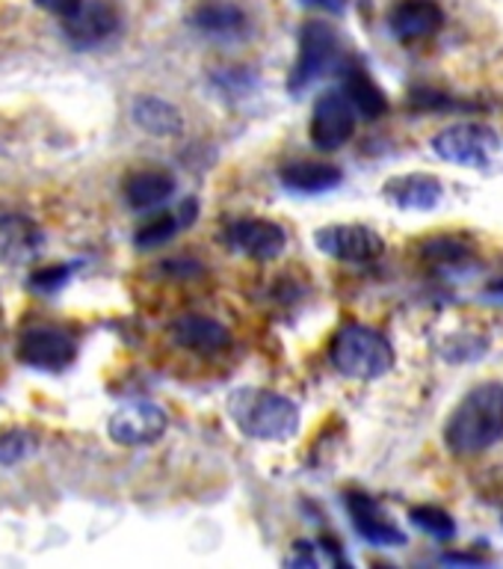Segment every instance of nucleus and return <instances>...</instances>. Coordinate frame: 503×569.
Returning <instances> with one entry per match:
<instances>
[{"label": "nucleus", "instance_id": "1", "mask_svg": "<svg viewBox=\"0 0 503 569\" xmlns=\"http://www.w3.org/2000/svg\"><path fill=\"white\" fill-rule=\"evenodd\" d=\"M503 439V382H480L444 425V445L456 457H477Z\"/></svg>", "mask_w": 503, "mask_h": 569}, {"label": "nucleus", "instance_id": "2", "mask_svg": "<svg viewBox=\"0 0 503 569\" xmlns=\"http://www.w3.org/2000/svg\"><path fill=\"white\" fill-rule=\"evenodd\" d=\"M229 416L258 442H284L300 430V407L273 389H238L229 398Z\"/></svg>", "mask_w": 503, "mask_h": 569}, {"label": "nucleus", "instance_id": "3", "mask_svg": "<svg viewBox=\"0 0 503 569\" xmlns=\"http://www.w3.org/2000/svg\"><path fill=\"white\" fill-rule=\"evenodd\" d=\"M329 362L350 380H380L394 368V347L380 329L368 323H344L332 338Z\"/></svg>", "mask_w": 503, "mask_h": 569}, {"label": "nucleus", "instance_id": "4", "mask_svg": "<svg viewBox=\"0 0 503 569\" xmlns=\"http://www.w3.org/2000/svg\"><path fill=\"white\" fill-rule=\"evenodd\" d=\"M338 53H341V39L335 30L323 21H309L300 33V53H296L291 78H288V89L302 92L305 87H311L335 66Z\"/></svg>", "mask_w": 503, "mask_h": 569}, {"label": "nucleus", "instance_id": "5", "mask_svg": "<svg viewBox=\"0 0 503 569\" xmlns=\"http://www.w3.org/2000/svg\"><path fill=\"white\" fill-rule=\"evenodd\" d=\"M495 149L497 133L486 124H451L433 137V151L439 158L471 169H486L495 158Z\"/></svg>", "mask_w": 503, "mask_h": 569}, {"label": "nucleus", "instance_id": "6", "mask_svg": "<svg viewBox=\"0 0 503 569\" xmlns=\"http://www.w3.org/2000/svg\"><path fill=\"white\" fill-rule=\"evenodd\" d=\"M320 252H326L329 258L346 261V264H368L385 252V240L368 226L359 222H338V226H323L314 234Z\"/></svg>", "mask_w": 503, "mask_h": 569}, {"label": "nucleus", "instance_id": "7", "mask_svg": "<svg viewBox=\"0 0 503 569\" xmlns=\"http://www.w3.org/2000/svg\"><path fill=\"white\" fill-rule=\"evenodd\" d=\"M355 119H359V113L346 101L344 92H326V96H320L309 124L311 142L320 151L341 149L344 142L353 140Z\"/></svg>", "mask_w": 503, "mask_h": 569}, {"label": "nucleus", "instance_id": "8", "mask_svg": "<svg viewBox=\"0 0 503 569\" xmlns=\"http://www.w3.org/2000/svg\"><path fill=\"white\" fill-rule=\"evenodd\" d=\"M169 418L167 412L154 403H145V400H137V403H128V407H119L107 421V433L115 445H124V448H140V445L158 442L160 436L167 433Z\"/></svg>", "mask_w": 503, "mask_h": 569}, {"label": "nucleus", "instance_id": "9", "mask_svg": "<svg viewBox=\"0 0 503 569\" xmlns=\"http://www.w3.org/2000/svg\"><path fill=\"white\" fill-rule=\"evenodd\" d=\"M74 338L57 327H33L27 329L21 341H18V356L21 362L39 371H66L74 362Z\"/></svg>", "mask_w": 503, "mask_h": 569}, {"label": "nucleus", "instance_id": "10", "mask_svg": "<svg viewBox=\"0 0 503 569\" xmlns=\"http://www.w3.org/2000/svg\"><path fill=\"white\" fill-rule=\"evenodd\" d=\"M119 30V16L107 0H80L71 16L62 18V33L78 48H95Z\"/></svg>", "mask_w": 503, "mask_h": 569}, {"label": "nucleus", "instance_id": "11", "mask_svg": "<svg viewBox=\"0 0 503 569\" xmlns=\"http://www.w3.org/2000/svg\"><path fill=\"white\" fill-rule=\"evenodd\" d=\"M346 507H350L355 531H359L362 540H368L371 546H380V549L406 546V533H403V528L382 510V505L376 498L364 496V492H350V496H346Z\"/></svg>", "mask_w": 503, "mask_h": 569}, {"label": "nucleus", "instance_id": "12", "mask_svg": "<svg viewBox=\"0 0 503 569\" xmlns=\"http://www.w3.org/2000/svg\"><path fill=\"white\" fill-rule=\"evenodd\" d=\"M225 243L238 256L255 258V261H273L284 252L288 234L282 226L270 220H238L225 229Z\"/></svg>", "mask_w": 503, "mask_h": 569}, {"label": "nucleus", "instance_id": "13", "mask_svg": "<svg viewBox=\"0 0 503 569\" xmlns=\"http://www.w3.org/2000/svg\"><path fill=\"white\" fill-rule=\"evenodd\" d=\"M44 243L42 229L24 213H0V264H30Z\"/></svg>", "mask_w": 503, "mask_h": 569}, {"label": "nucleus", "instance_id": "14", "mask_svg": "<svg viewBox=\"0 0 503 569\" xmlns=\"http://www.w3.org/2000/svg\"><path fill=\"white\" fill-rule=\"evenodd\" d=\"M444 24V12L435 0H400L391 9L389 27L400 42H424Z\"/></svg>", "mask_w": 503, "mask_h": 569}, {"label": "nucleus", "instance_id": "15", "mask_svg": "<svg viewBox=\"0 0 503 569\" xmlns=\"http://www.w3.org/2000/svg\"><path fill=\"white\" fill-rule=\"evenodd\" d=\"M382 196L400 211H433L442 202L444 184L435 176L426 172H409V176H394L385 181Z\"/></svg>", "mask_w": 503, "mask_h": 569}, {"label": "nucleus", "instance_id": "16", "mask_svg": "<svg viewBox=\"0 0 503 569\" xmlns=\"http://www.w3.org/2000/svg\"><path fill=\"white\" fill-rule=\"evenodd\" d=\"M172 338L190 353H222L231 347L229 327H222L220 320L204 318V315H184L172 323Z\"/></svg>", "mask_w": 503, "mask_h": 569}, {"label": "nucleus", "instance_id": "17", "mask_svg": "<svg viewBox=\"0 0 503 569\" xmlns=\"http://www.w3.org/2000/svg\"><path fill=\"white\" fill-rule=\"evenodd\" d=\"M279 181L293 193H326L335 190L344 176L341 169L332 163H320V160H293L279 169Z\"/></svg>", "mask_w": 503, "mask_h": 569}, {"label": "nucleus", "instance_id": "18", "mask_svg": "<svg viewBox=\"0 0 503 569\" xmlns=\"http://www.w3.org/2000/svg\"><path fill=\"white\" fill-rule=\"evenodd\" d=\"M175 190V178L169 176L167 169H140L124 181V202L131 204L133 211H151L172 196Z\"/></svg>", "mask_w": 503, "mask_h": 569}, {"label": "nucleus", "instance_id": "19", "mask_svg": "<svg viewBox=\"0 0 503 569\" xmlns=\"http://www.w3.org/2000/svg\"><path fill=\"white\" fill-rule=\"evenodd\" d=\"M346 96V101L353 104V110L364 119H380L385 110H389V98L376 87V80L362 69V66H355L350 62L344 69V89H341Z\"/></svg>", "mask_w": 503, "mask_h": 569}, {"label": "nucleus", "instance_id": "20", "mask_svg": "<svg viewBox=\"0 0 503 569\" xmlns=\"http://www.w3.org/2000/svg\"><path fill=\"white\" fill-rule=\"evenodd\" d=\"M193 27L211 39H240L249 30L247 12L234 3H204L193 12Z\"/></svg>", "mask_w": 503, "mask_h": 569}, {"label": "nucleus", "instance_id": "21", "mask_svg": "<svg viewBox=\"0 0 503 569\" xmlns=\"http://www.w3.org/2000/svg\"><path fill=\"white\" fill-rule=\"evenodd\" d=\"M133 122L140 124L142 131L154 133V137H178L184 131V116L175 104H169L163 98L142 96L133 101Z\"/></svg>", "mask_w": 503, "mask_h": 569}, {"label": "nucleus", "instance_id": "22", "mask_svg": "<svg viewBox=\"0 0 503 569\" xmlns=\"http://www.w3.org/2000/svg\"><path fill=\"white\" fill-rule=\"evenodd\" d=\"M421 256L430 261V264H465L471 256H474V243L471 240H462L456 234H435L421 247Z\"/></svg>", "mask_w": 503, "mask_h": 569}, {"label": "nucleus", "instance_id": "23", "mask_svg": "<svg viewBox=\"0 0 503 569\" xmlns=\"http://www.w3.org/2000/svg\"><path fill=\"white\" fill-rule=\"evenodd\" d=\"M409 519L415 522V528L426 531L430 537H435V540H453V537H456V519H453L447 510H442V507H435V505L412 507Z\"/></svg>", "mask_w": 503, "mask_h": 569}, {"label": "nucleus", "instance_id": "24", "mask_svg": "<svg viewBox=\"0 0 503 569\" xmlns=\"http://www.w3.org/2000/svg\"><path fill=\"white\" fill-rule=\"evenodd\" d=\"M36 445L39 439L27 427H12L7 433H0V466H16V462L27 460L36 451Z\"/></svg>", "mask_w": 503, "mask_h": 569}, {"label": "nucleus", "instance_id": "25", "mask_svg": "<svg viewBox=\"0 0 503 569\" xmlns=\"http://www.w3.org/2000/svg\"><path fill=\"white\" fill-rule=\"evenodd\" d=\"M181 226H187V220L181 217V213H158V217H151V220L137 231V247L140 249L160 247V243H167V240L172 238Z\"/></svg>", "mask_w": 503, "mask_h": 569}, {"label": "nucleus", "instance_id": "26", "mask_svg": "<svg viewBox=\"0 0 503 569\" xmlns=\"http://www.w3.org/2000/svg\"><path fill=\"white\" fill-rule=\"evenodd\" d=\"M71 276V267H42V270H36L30 276V284H33L36 291H57L60 284H66V279Z\"/></svg>", "mask_w": 503, "mask_h": 569}, {"label": "nucleus", "instance_id": "27", "mask_svg": "<svg viewBox=\"0 0 503 569\" xmlns=\"http://www.w3.org/2000/svg\"><path fill=\"white\" fill-rule=\"evenodd\" d=\"M80 0H36V7L44 9V12H51L57 18H66L71 16L74 9H78Z\"/></svg>", "mask_w": 503, "mask_h": 569}, {"label": "nucleus", "instance_id": "28", "mask_svg": "<svg viewBox=\"0 0 503 569\" xmlns=\"http://www.w3.org/2000/svg\"><path fill=\"white\" fill-rule=\"evenodd\" d=\"M305 7H318V9H326V12H335L341 16L346 9V0H302Z\"/></svg>", "mask_w": 503, "mask_h": 569}, {"label": "nucleus", "instance_id": "29", "mask_svg": "<svg viewBox=\"0 0 503 569\" xmlns=\"http://www.w3.org/2000/svg\"><path fill=\"white\" fill-rule=\"evenodd\" d=\"M444 560H451V563H483V558H474V555H447Z\"/></svg>", "mask_w": 503, "mask_h": 569}]
</instances>
